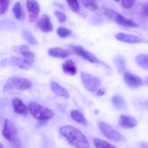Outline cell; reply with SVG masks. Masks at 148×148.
<instances>
[{
	"mask_svg": "<svg viewBox=\"0 0 148 148\" xmlns=\"http://www.w3.org/2000/svg\"><path fill=\"white\" fill-rule=\"evenodd\" d=\"M104 13H105L106 15L108 17H110V19H112L113 20H114L115 23H117L118 24L121 25L123 26H127L129 27H138L139 25L135 23L133 20H130V19L126 18V17H123V15H121L120 14L118 13L117 12L114 11L113 10H110V9H105L104 10Z\"/></svg>",
	"mask_w": 148,
	"mask_h": 148,
	"instance_id": "4",
	"label": "cell"
},
{
	"mask_svg": "<svg viewBox=\"0 0 148 148\" xmlns=\"http://www.w3.org/2000/svg\"><path fill=\"white\" fill-rule=\"evenodd\" d=\"M60 134L67 141L75 148H89V143L87 137L75 127L71 125L63 126L59 129Z\"/></svg>",
	"mask_w": 148,
	"mask_h": 148,
	"instance_id": "1",
	"label": "cell"
},
{
	"mask_svg": "<svg viewBox=\"0 0 148 148\" xmlns=\"http://www.w3.org/2000/svg\"><path fill=\"white\" fill-rule=\"evenodd\" d=\"M73 49L74 53H76V54L79 55V56H82L84 59H86L87 61H89L91 63H99L100 61L99 59L94 56L93 53H90L88 51L85 50L82 46H73Z\"/></svg>",
	"mask_w": 148,
	"mask_h": 148,
	"instance_id": "9",
	"label": "cell"
},
{
	"mask_svg": "<svg viewBox=\"0 0 148 148\" xmlns=\"http://www.w3.org/2000/svg\"><path fill=\"white\" fill-rule=\"evenodd\" d=\"M4 147H3V145L1 144V143H0V148H3Z\"/></svg>",
	"mask_w": 148,
	"mask_h": 148,
	"instance_id": "34",
	"label": "cell"
},
{
	"mask_svg": "<svg viewBox=\"0 0 148 148\" xmlns=\"http://www.w3.org/2000/svg\"><path fill=\"white\" fill-rule=\"evenodd\" d=\"M10 1L7 0H0V15H2L9 8Z\"/></svg>",
	"mask_w": 148,
	"mask_h": 148,
	"instance_id": "28",
	"label": "cell"
},
{
	"mask_svg": "<svg viewBox=\"0 0 148 148\" xmlns=\"http://www.w3.org/2000/svg\"><path fill=\"white\" fill-rule=\"evenodd\" d=\"M142 13L143 15H148V2L145 3L142 7Z\"/></svg>",
	"mask_w": 148,
	"mask_h": 148,
	"instance_id": "32",
	"label": "cell"
},
{
	"mask_svg": "<svg viewBox=\"0 0 148 148\" xmlns=\"http://www.w3.org/2000/svg\"><path fill=\"white\" fill-rule=\"evenodd\" d=\"M99 128L103 134L107 137V139L113 141L119 142L121 140V135L116 131L115 129L110 127L109 124H106L105 122H100L99 124Z\"/></svg>",
	"mask_w": 148,
	"mask_h": 148,
	"instance_id": "6",
	"label": "cell"
},
{
	"mask_svg": "<svg viewBox=\"0 0 148 148\" xmlns=\"http://www.w3.org/2000/svg\"><path fill=\"white\" fill-rule=\"evenodd\" d=\"M135 1H126V0H123L121 1V5L123 8L125 9H130L132 7L134 4Z\"/></svg>",
	"mask_w": 148,
	"mask_h": 148,
	"instance_id": "31",
	"label": "cell"
},
{
	"mask_svg": "<svg viewBox=\"0 0 148 148\" xmlns=\"http://www.w3.org/2000/svg\"><path fill=\"white\" fill-rule=\"evenodd\" d=\"M81 78L86 89L91 92L98 90V88L101 85V81L99 78L84 72L81 73Z\"/></svg>",
	"mask_w": 148,
	"mask_h": 148,
	"instance_id": "5",
	"label": "cell"
},
{
	"mask_svg": "<svg viewBox=\"0 0 148 148\" xmlns=\"http://www.w3.org/2000/svg\"><path fill=\"white\" fill-rule=\"evenodd\" d=\"M71 116L77 123H79L83 125H86L87 124V121L84 116L78 110H73L71 112Z\"/></svg>",
	"mask_w": 148,
	"mask_h": 148,
	"instance_id": "19",
	"label": "cell"
},
{
	"mask_svg": "<svg viewBox=\"0 0 148 148\" xmlns=\"http://www.w3.org/2000/svg\"><path fill=\"white\" fill-rule=\"evenodd\" d=\"M23 37H24V38L26 39V41L28 42L29 43L33 45L37 44L38 43L37 40H36V39L35 38L33 35L32 34L30 31H28V30H24L23 31Z\"/></svg>",
	"mask_w": 148,
	"mask_h": 148,
	"instance_id": "25",
	"label": "cell"
},
{
	"mask_svg": "<svg viewBox=\"0 0 148 148\" xmlns=\"http://www.w3.org/2000/svg\"><path fill=\"white\" fill-rule=\"evenodd\" d=\"M136 62L139 66L148 70V54H139L136 57Z\"/></svg>",
	"mask_w": 148,
	"mask_h": 148,
	"instance_id": "21",
	"label": "cell"
},
{
	"mask_svg": "<svg viewBox=\"0 0 148 148\" xmlns=\"http://www.w3.org/2000/svg\"><path fill=\"white\" fill-rule=\"evenodd\" d=\"M28 108L32 116L40 121L51 119L54 116V112L52 110L36 102H30Z\"/></svg>",
	"mask_w": 148,
	"mask_h": 148,
	"instance_id": "2",
	"label": "cell"
},
{
	"mask_svg": "<svg viewBox=\"0 0 148 148\" xmlns=\"http://www.w3.org/2000/svg\"><path fill=\"white\" fill-rule=\"evenodd\" d=\"M19 51L20 54L23 56V58L28 59L30 62H33L34 59V55L33 54L31 51H30L29 48L27 46H21L19 48Z\"/></svg>",
	"mask_w": 148,
	"mask_h": 148,
	"instance_id": "20",
	"label": "cell"
},
{
	"mask_svg": "<svg viewBox=\"0 0 148 148\" xmlns=\"http://www.w3.org/2000/svg\"><path fill=\"white\" fill-rule=\"evenodd\" d=\"M37 27L44 33H49L53 30V25H52L51 20L49 16L46 14H43L37 22Z\"/></svg>",
	"mask_w": 148,
	"mask_h": 148,
	"instance_id": "11",
	"label": "cell"
},
{
	"mask_svg": "<svg viewBox=\"0 0 148 148\" xmlns=\"http://www.w3.org/2000/svg\"><path fill=\"white\" fill-rule=\"evenodd\" d=\"M81 3L84 7L89 9L91 11H95L98 9V4L96 1H91V0H84L81 1Z\"/></svg>",
	"mask_w": 148,
	"mask_h": 148,
	"instance_id": "24",
	"label": "cell"
},
{
	"mask_svg": "<svg viewBox=\"0 0 148 148\" xmlns=\"http://www.w3.org/2000/svg\"><path fill=\"white\" fill-rule=\"evenodd\" d=\"M12 106L15 112L26 116L28 114V108L23 103L20 98H14L12 100Z\"/></svg>",
	"mask_w": 148,
	"mask_h": 148,
	"instance_id": "13",
	"label": "cell"
},
{
	"mask_svg": "<svg viewBox=\"0 0 148 148\" xmlns=\"http://www.w3.org/2000/svg\"><path fill=\"white\" fill-rule=\"evenodd\" d=\"M55 14L57 17V20H59L60 23H64V22L66 21L67 20L66 15H65L64 13H62V12L57 10V11L55 12Z\"/></svg>",
	"mask_w": 148,
	"mask_h": 148,
	"instance_id": "30",
	"label": "cell"
},
{
	"mask_svg": "<svg viewBox=\"0 0 148 148\" xmlns=\"http://www.w3.org/2000/svg\"><path fill=\"white\" fill-rule=\"evenodd\" d=\"M26 7L29 13V20L33 22L37 19L40 12V6L39 3L34 0H29L26 2Z\"/></svg>",
	"mask_w": 148,
	"mask_h": 148,
	"instance_id": "8",
	"label": "cell"
},
{
	"mask_svg": "<svg viewBox=\"0 0 148 148\" xmlns=\"http://www.w3.org/2000/svg\"><path fill=\"white\" fill-rule=\"evenodd\" d=\"M116 39L122 42L128 43H138L142 42V39L137 36H132V35L126 34V33H118L115 35Z\"/></svg>",
	"mask_w": 148,
	"mask_h": 148,
	"instance_id": "14",
	"label": "cell"
},
{
	"mask_svg": "<svg viewBox=\"0 0 148 148\" xmlns=\"http://www.w3.org/2000/svg\"><path fill=\"white\" fill-rule=\"evenodd\" d=\"M147 82H148V77H147Z\"/></svg>",
	"mask_w": 148,
	"mask_h": 148,
	"instance_id": "35",
	"label": "cell"
},
{
	"mask_svg": "<svg viewBox=\"0 0 148 148\" xmlns=\"http://www.w3.org/2000/svg\"><path fill=\"white\" fill-rule=\"evenodd\" d=\"M104 91L102 90H97V95H99V96L104 95Z\"/></svg>",
	"mask_w": 148,
	"mask_h": 148,
	"instance_id": "33",
	"label": "cell"
},
{
	"mask_svg": "<svg viewBox=\"0 0 148 148\" xmlns=\"http://www.w3.org/2000/svg\"><path fill=\"white\" fill-rule=\"evenodd\" d=\"M67 3L70 6L74 12H78L80 10V4L78 1H67Z\"/></svg>",
	"mask_w": 148,
	"mask_h": 148,
	"instance_id": "29",
	"label": "cell"
},
{
	"mask_svg": "<svg viewBox=\"0 0 148 148\" xmlns=\"http://www.w3.org/2000/svg\"><path fill=\"white\" fill-rule=\"evenodd\" d=\"M12 11L13 13H14L15 17L17 20H21L24 17L23 12V9H22L21 4H20V2H16L15 4L14 7L12 8Z\"/></svg>",
	"mask_w": 148,
	"mask_h": 148,
	"instance_id": "23",
	"label": "cell"
},
{
	"mask_svg": "<svg viewBox=\"0 0 148 148\" xmlns=\"http://www.w3.org/2000/svg\"><path fill=\"white\" fill-rule=\"evenodd\" d=\"M11 62L17 67L25 69H28L31 67L32 63H33L25 58L20 57H12Z\"/></svg>",
	"mask_w": 148,
	"mask_h": 148,
	"instance_id": "16",
	"label": "cell"
},
{
	"mask_svg": "<svg viewBox=\"0 0 148 148\" xmlns=\"http://www.w3.org/2000/svg\"><path fill=\"white\" fill-rule=\"evenodd\" d=\"M62 70L64 72L70 75H74L76 74L77 69L75 67V63L71 59L65 61L62 64Z\"/></svg>",
	"mask_w": 148,
	"mask_h": 148,
	"instance_id": "18",
	"label": "cell"
},
{
	"mask_svg": "<svg viewBox=\"0 0 148 148\" xmlns=\"http://www.w3.org/2000/svg\"><path fill=\"white\" fill-rule=\"evenodd\" d=\"M32 87V82L29 79L23 77H13L8 79L3 87V91L7 92L11 90H27Z\"/></svg>",
	"mask_w": 148,
	"mask_h": 148,
	"instance_id": "3",
	"label": "cell"
},
{
	"mask_svg": "<svg viewBox=\"0 0 148 148\" xmlns=\"http://www.w3.org/2000/svg\"><path fill=\"white\" fill-rule=\"evenodd\" d=\"M57 33L61 38H66L71 34V30L67 27L61 26L57 30Z\"/></svg>",
	"mask_w": 148,
	"mask_h": 148,
	"instance_id": "26",
	"label": "cell"
},
{
	"mask_svg": "<svg viewBox=\"0 0 148 148\" xmlns=\"http://www.w3.org/2000/svg\"><path fill=\"white\" fill-rule=\"evenodd\" d=\"M50 86L52 92H53L55 95L65 98V99L69 98V92H68L65 88L61 86L60 85H59V84L57 83V82H52L50 84Z\"/></svg>",
	"mask_w": 148,
	"mask_h": 148,
	"instance_id": "15",
	"label": "cell"
},
{
	"mask_svg": "<svg viewBox=\"0 0 148 148\" xmlns=\"http://www.w3.org/2000/svg\"><path fill=\"white\" fill-rule=\"evenodd\" d=\"M112 102L117 107H122L125 103L124 99L119 95H113L112 98Z\"/></svg>",
	"mask_w": 148,
	"mask_h": 148,
	"instance_id": "27",
	"label": "cell"
},
{
	"mask_svg": "<svg viewBox=\"0 0 148 148\" xmlns=\"http://www.w3.org/2000/svg\"><path fill=\"white\" fill-rule=\"evenodd\" d=\"M123 79L126 85L132 88H138L142 84V79L140 77L129 73V72H126L124 74Z\"/></svg>",
	"mask_w": 148,
	"mask_h": 148,
	"instance_id": "10",
	"label": "cell"
},
{
	"mask_svg": "<svg viewBox=\"0 0 148 148\" xmlns=\"http://www.w3.org/2000/svg\"><path fill=\"white\" fill-rule=\"evenodd\" d=\"M119 125L125 129H132L137 125V121L133 117L123 114L119 119Z\"/></svg>",
	"mask_w": 148,
	"mask_h": 148,
	"instance_id": "12",
	"label": "cell"
},
{
	"mask_svg": "<svg viewBox=\"0 0 148 148\" xmlns=\"http://www.w3.org/2000/svg\"><path fill=\"white\" fill-rule=\"evenodd\" d=\"M2 135L9 142L13 143L15 141L17 137V130L14 124L9 119L4 120L2 129Z\"/></svg>",
	"mask_w": 148,
	"mask_h": 148,
	"instance_id": "7",
	"label": "cell"
},
{
	"mask_svg": "<svg viewBox=\"0 0 148 148\" xmlns=\"http://www.w3.org/2000/svg\"><path fill=\"white\" fill-rule=\"evenodd\" d=\"M48 54L52 57L64 59L68 57L70 55V53L68 50L61 48H51L48 50Z\"/></svg>",
	"mask_w": 148,
	"mask_h": 148,
	"instance_id": "17",
	"label": "cell"
},
{
	"mask_svg": "<svg viewBox=\"0 0 148 148\" xmlns=\"http://www.w3.org/2000/svg\"><path fill=\"white\" fill-rule=\"evenodd\" d=\"M93 143H94V145L96 148H117L113 145L110 144L107 142L100 140L99 138H94L93 140Z\"/></svg>",
	"mask_w": 148,
	"mask_h": 148,
	"instance_id": "22",
	"label": "cell"
}]
</instances>
